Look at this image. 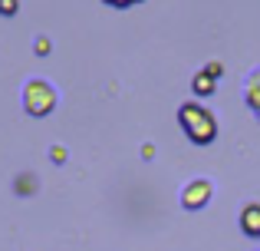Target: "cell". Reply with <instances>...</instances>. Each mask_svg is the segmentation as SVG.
Listing matches in <instances>:
<instances>
[{
	"label": "cell",
	"instance_id": "7a4b0ae2",
	"mask_svg": "<svg viewBox=\"0 0 260 251\" xmlns=\"http://www.w3.org/2000/svg\"><path fill=\"white\" fill-rule=\"evenodd\" d=\"M56 90H53L46 79H30V83L23 86V109L30 113L33 119H43L50 116L53 109H56Z\"/></svg>",
	"mask_w": 260,
	"mask_h": 251
},
{
	"label": "cell",
	"instance_id": "8992f818",
	"mask_svg": "<svg viewBox=\"0 0 260 251\" xmlns=\"http://www.w3.org/2000/svg\"><path fill=\"white\" fill-rule=\"evenodd\" d=\"M17 7H20V0H0V13H4V17H13Z\"/></svg>",
	"mask_w": 260,
	"mask_h": 251
},
{
	"label": "cell",
	"instance_id": "9c48e42d",
	"mask_svg": "<svg viewBox=\"0 0 260 251\" xmlns=\"http://www.w3.org/2000/svg\"><path fill=\"white\" fill-rule=\"evenodd\" d=\"M204 70H208L211 76H221V63H208V66H204Z\"/></svg>",
	"mask_w": 260,
	"mask_h": 251
},
{
	"label": "cell",
	"instance_id": "6da1fadb",
	"mask_svg": "<svg viewBox=\"0 0 260 251\" xmlns=\"http://www.w3.org/2000/svg\"><path fill=\"white\" fill-rule=\"evenodd\" d=\"M178 126L194 146H211L217 139V116L201 103H184L178 109Z\"/></svg>",
	"mask_w": 260,
	"mask_h": 251
},
{
	"label": "cell",
	"instance_id": "3957f363",
	"mask_svg": "<svg viewBox=\"0 0 260 251\" xmlns=\"http://www.w3.org/2000/svg\"><path fill=\"white\" fill-rule=\"evenodd\" d=\"M211 195H214V185H211L208 179H191L188 185L181 188V205L191 208V212H198V208L208 205Z\"/></svg>",
	"mask_w": 260,
	"mask_h": 251
},
{
	"label": "cell",
	"instance_id": "52a82bcc",
	"mask_svg": "<svg viewBox=\"0 0 260 251\" xmlns=\"http://www.w3.org/2000/svg\"><path fill=\"white\" fill-rule=\"evenodd\" d=\"M102 4L115 7V10H125V7H135V4H142V0H102Z\"/></svg>",
	"mask_w": 260,
	"mask_h": 251
},
{
	"label": "cell",
	"instance_id": "277c9868",
	"mask_svg": "<svg viewBox=\"0 0 260 251\" xmlns=\"http://www.w3.org/2000/svg\"><path fill=\"white\" fill-rule=\"evenodd\" d=\"M241 232L250 238H260V202H250L241 208Z\"/></svg>",
	"mask_w": 260,
	"mask_h": 251
},
{
	"label": "cell",
	"instance_id": "ba28073f",
	"mask_svg": "<svg viewBox=\"0 0 260 251\" xmlns=\"http://www.w3.org/2000/svg\"><path fill=\"white\" fill-rule=\"evenodd\" d=\"M26 188L33 192V188H37V182H33V179H26V175H23V179L17 182V192H26Z\"/></svg>",
	"mask_w": 260,
	"mask_h": 251
},
{
	"label": "cell",
	"instance_id": "30bf717a",
	"mask_svg": "<svg viewBox=\"0 0 260 251\" xmlns=\"http://www.w3.org/2000/svg\"><path fill=\"white\" fill-rule=\"evenodd\" d=\"M50 159H53V162H63V159H66V152H63V149H53Z\"/></svg>",
	"mask_w": 260,
	"mask_h": 251
},
{
	"label": "cell",
	"instance_id": "5b68a950",
	"mask_svg": "<svg viewBox=\"0 0 260 251\" xmlns=\"http://www.w3.org/2000/svg\"><path fill=\"white\" fill-rule=\"evenodd\" d=\"M214 83H217V76H211L208 70H201V73H194V79H191V90H194L198 96H211V93H214Z\"/></svg>",
	"mask_w": 260,
	"mask_h": 251
}]
</instances>
